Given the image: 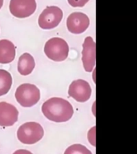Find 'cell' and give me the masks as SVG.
<instances>
[{"label":"cell","mask_w":137,"mask_h":154,"mask_svg":"<svg viewBox=\"0 0 137 154\" xmlns=\"http://www.w3.org/2000/svg\"><path fill=\"white\" fill-rule=\"evenodd\" d=\"M42 112L46 118L56 123L67 122L74 114L72 104L59 97H52L46 100L42 106Z\"/></svg>","instance_id":"cell-1"},{"label":"cell","mask_w":137,"mask_h":154,"mask_svg":"<svg viewBox=\"0 0 137 154\" xmlns=\"http://www.w3.org/2000/svg\"><path fill=\"white\" fill-rule=\"evenodd\" d=\"M64 154H92L87 148L80 144H72L67 148Z\"/></svg>","instance_id":"cell-14"},{"label":"cell","mask_w":137,"mask_h":154,"mask_svg":"<svg viewBox=\"0 0 137 154\" xmlns=\"http://www.w3.org/2000/svg\"><path fill=\"white\" fill-rule=\"evenodd\" d=\"M89 0H67V2L73 7H83Z\"/></svg>","instance_id":"cell-15"},{"label":"cell","mask_w":137,"mask_h":154,"mask_svg":"<svg viewBox=\"0 0 137 154\" xmlns=\"http://www.w3.org/2000/svg\"><path fill=\"white\" fill-rule=\"evenodd\" d=\"M19 111L14 105L7 102H0V126L10 127L17 122Z\"/></svg>","instance_id":"cell-10"},{"label":"cell","mask_w":137,"mask_h":154,"mask_svg":"<svg viewBox=\"0 0 137 154\" xmlns=\"http://www.w3.org/2000/svg\"><path fill=\"white\" fill-rule=\"evenodd\" d=\"M9 8L13 16L24 19L35 13L37 4L35 0H11Z\"/></svg>","instance_id":"cell-6"},{"label":"cell","mask_w":137,"mask_h":154,"mask_svg":"<svg viewBox=\"0 0 137 154\" xmlns=\"http://www.w3.org/2000/svg\"><path fill=\"white\" fill-rule=\"evenodd\" d=\"M68 95L70 97L75 99L77 102H86L91 96V86L88 82L84 79L74 80L70 84Z\"/></svg>","instance_id":"cell-7"},{"label":"cell","mask_w":137,"mask_h":154,"mask_svg":"<svg viewBox=\"0 0 137 154\" xmlns=\"http://www.w3.org/2000/svg\"><path fill=\"white\" fill-rule=\"evenodd\" d=\"M2 5H3V0H0V9L2 8Z\"/></svg>","instance_id":"cell-18"},{"label":"cell","mask_w":137,"mask_h":154,"mask_svg":"<svg viewBox=\"0 0 137 154\" xmlns=\"http://www.w3.org/2000/svg\"><path fill=\"white\" fill-rule=\"evenodd\" d=\"M44 131L38 123L26 122L18 129L17 137L20 142L25 144H33L43 137Z\"/></svg>","instance_id":"cell-4"},{"label":"cell","mask_w":137,"mask_h":154,"mask_svg":"<svg viewBox=\"0 0 137 154\" xmlns=\"http://www.w3.org/2000/svg\"><path fill=\"white\" fill-rule=\"evenodd\" d=\"M63 13L59 7L51 6L43 10L38 17V25L43 30H50L56 27L62 20Z\"/></svg>","instance_id":"cell-5"},{"label":"cell","mask_w":137,"mask_h":154,"mask_svg":"<svg viewBox=\"0 0 137 154\" xmlns=\"http://www.w3.org/2000/svg\"><path fill=\"white\" fill-rule=\"evenodd\" d=\"M16 49L12 42L7 39L0 40V63H11L15 58Z\"/></svg>","instance_id":"cell-11"},{"label":"cell","mask_w":137,"mask_h":154,"mask_svg":"<svg viewBox=\"0 0 137 154\" xmlns=\"http://www.w3.org/2000/svg\"><path fill=\"white\" fill-rule=\"evenodd\" d=\"M17 102L24 108L35 105L40 99V91L34 84H23L19 85L14 94Z\"/></svg>","instance_id":"cell-3"},{"label":"cell","mask_w":137,"mask_h":154,"mask_svg":"<svg viewBox=\"0 0 137 154\" xmlns=\"http://www.w3.org/2000/svg\"><path fill=\"white\" fill-rule=\"evenodd\" d=\"M11 85V75L6 70L0 69V96L8 93Z\"/></svg>","instance_id":"cell-13"},{"label":"cell","mask_w":137,"mask_h":154,"mask_svg":"<svg viewBox=\"0 0 137 154\" xmlns=\"http://www.w3.org/2000/svg\"><path fill=\"white\" fill-rule=\"evenodd\" d=\"M44 52L48 59L55 62H61L68 56L69 47L64 39L55 37L50 38L45 43Z\"/></svg>","instance_id":"cell-2"},{"label":"cell","mask_w":137,"mask_h":154,"mask_svg":"<svg viewBox=\"0 0 137 154\" xmlns=\"http://www.w3.org/2000/svg\"><path fill=\"white\" fill-rule=\"evenodd\" d=\"M95 132H96V127H93L88 132V140L90 144L93 146H96V138H95Z\"/></svg>","instance_id":"cell-16"},{"label":"cell","mask_w":137,"mask_h":154,"mask_svg":"<svg viewBox=\"0 0 137 154\" xmlns=\"http://www.w3.org/2000/svg\"><path fill=\"white\" fill-rule=\"evenodd\" d=\"M13 154H32V152L28 150H26V149H19L14 152Z\"/></svg>","instance_id":"cell-17"},{"label":"cell","mask_w":137,"mask_h":154,"mask_svg":"<svg viewBox=\"0 0 137 154\" xmlns=\"http://www.w3.org/2000/svg\"><path fill=\"white\" fill-rule=\"evenodd\" d=\"M35 67V62L32 55L29 53H24L19 57L18 61V72L22 75H28L33 72Z\"/></svg>","instance_id":"cell-12"},{"label":"cell","mask_w":137,"mask_h":154,"mask_svg":"<svg viewBox=\"0 0 137 154\" xmlns=\"http://www.w3.org/2000/svg\"><path fill=\"white\" fill-rule=\"evenodd\" d=\"M90 19L87 14L82 12H74L70 14L67 19L68 31L73 34L84 33L88 28Z\"/></svg>","instance_id":"cell-9"},{"label":"cell","mask_w":137,"mask_h":154,"mask_svg":"<svg viewBox=\"0 0 137 154\" xmlns=\"http://www.w3.org/2000/svg\"><path fill=\"white\" fill-rule=\"evenodd\" d=\"M96 43L91 36H87L83 44L82 62L84 70L91 72L96 66Z\"/></svg>","instance_id":"cell-8"}]
</instances>
